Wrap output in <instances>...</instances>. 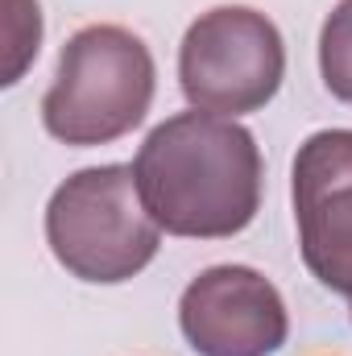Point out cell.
<instances>
[{
	"instance_id": "1",
	"label": "cell",
	"mask_w": 352,
	"mask_h": 356,
	"mask_svg": "<svg viewBox=\"0 0 352 356\" xmlns=\"http://www.w3.org/2000/svg\"><path fill=\"white\" fill-rule=\"evenodd\" d=\"M137 186L162 232L186 241H228L257 220L262 149L232 116L175 112L137 149Z\"/></svg>"
},
{
	"instance_id": "2",
	"label": "cell",
	"mask_w": 352,
	"mask_h": 356,
	"mask_svg": "<svg viewBox=\"0 0 352 356\" xmlns=\"http://www.w3.org/2000/svg\"><path fill=\"white\" fill-rule=\"evenodd\" d=\"M158 88L150 46L125 25H83L58 54L54 83L42 95V124L54 141L88 149L133 133Z\"/></svg>"
},
{
	"instance_id": "3",
	"label": "cell",
	"mask_w": 352,
	"mask_h": 356,
	"mask_svg": "<svg viewBox=\"0 0 352 356\" xmlns=\"http://www.w3.org/2000/svg\"><path fill=\"white\" fill-rule=\"evenodd\" d=\"M46 245L71 277L116 286L158 257L162 224L150 216L133 166H88L50 195Z\"/></svg>"
},
{
	"instance_id": "4",
	"label": "cell",
	"mask_w": 352,
	"mask_h": 356,
	"mask_svg": "<svg viewBox=\"0 0 352 356\" xmlns=\"http://www.w3.org/2000/svg\"><path fill=\"white\" fill-rule=\"evenodd\" d=\"M286 79L278 25L245 4H220L191 21L178 46V83L191 108L245 116L265 108Z\"/></svg>"
},
{
	"instance_id": "5",
	"label": "cell",
	"mask_w": 352,
	"mask_h": 356,
	"mask_svg": "<svg viewBox=\"0 0 352 356\" xmlns=\"http://www.w3.org/2000/svg\"><path fill=\"white\" fill-rule=\"evenodd\" d=\"M290 195L303 266L352 298V129H319L298 145Z\"/></svg>"
},
{
	"instance_id": "6",
	"label": "cell",
	"mask_w": 352,
	"mask_h": 356,
	"mask_svg": "<svg viewBox=\"0 0 352 356\" xmlns=\"http://www.w3.org/2000/svg\"><path fill=\"white\" fill-rule=\"evenodd\" d=\"M178 327L199 356H273L290 336V315L253 266H211L182 290Z\"/></svg>"
},
{
	"instance_id": "7",
	"label": "cell",
	"mask_w": 352,
	"mask_h": 356,
	"mask_svg": "<svg viewBox=\"0 0 352 356\" xmlns=\"http://www.w3.org/2000/svg\"><path fill=\"white\" fill-rule=\"evenodd\" d=\"M319 75L336 99L352 104V0H340L319 29Z\"/></svg>"
},
{
	"instance_id": "8",
	"label": "cell",
	"mask_w": 352,
	"mask_h": 356,
	"mask_svg": "<svg viewBox=\"0 0 352 356\" xmlns=\"http://www.w3.org/2000/svg\"><path fill=\"white\" fill-rule=\"evenodd\" d=\"M38 42H42V13L38 0H13L8 13V67H4V83L13 88L25 67L38 58Z\"/></svg>"
},
{
	"instance_id": "9",
	"label": "cell",
	"mask_w": 352,
	"mask_h": 356,
	"mask_svg": "<svg viewBox=\"0 0 352 356\" xmlns=\"http://www.w3.org/2000/svg\"><path fill=\"white\" fill-rule=\"evenodd\" d=\"M349 302H352V298H349Z\"/></svg>"
}]
</instances>
